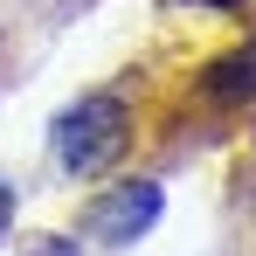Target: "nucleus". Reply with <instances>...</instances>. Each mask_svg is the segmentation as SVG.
Here are the masks:
<instances>
[{
    "label": "nucleus",
    "mask_w": 256,
    "mask_h": 256,
    "mask_svg": "<svg viewBox=\"0 0 256 256\" xmlns=\"http://www.w3.org/2000/svg\"><path fill=\"white\" fill-rule=\"evenodd\" d=\"M28 256H76V242H70V236H35Z\"/></svg>",
    "instance_id": "obj_4"
},
{
    "label": "nucleus",
    "mask_w": 256,
    "mask_h": 256,
    "mask_svg": "<svg viewBox=\"0 0 256 256\" xmlns=\"http://www.w3.org/2000/svg\"><path fill=\"white\" fill-rule=\"evenodd\" d=\"M187 7H242V0H187Z\"/></svg>",
    "instance_id": "obj_7"
},
{
    "label": "nucleus",
    "mask_w": 256,
    "mask_h": 256,
    "mask_svg": "<svg viewBox=\"0 0 256 256\" xmlns=\"http://www.w3.org/2000/svg\"><path fill=\"white\" fill-rule=\"evenodd\" d=\"M201 97H208V104H222V111L250 104V97H256V42L228 48V56H214L208 70H201Z\"/></svg>",
    "instance_id": "obj_3"
},
{
    "label": "nucleus",
    "mask_w": 256,
    "mask_h": 256,
    "mask_svg": "<svg viewBox=\"0 0 256 256\" xmlns=\"http://www.w3.org/2000/svg\"><path fill=\"white\" fill-rule=\"evenodd\" d=\"M14 222V194H7V180H0V228Z\"/></svg>",
    "instance_id": "obj_6"
},
{
    "label": "nucleus",
    "mask_w": 256,
    "mask_h": 256,
    "mask_svg": "<svg viewBox=\"0 0 256 256\" xmlns=\"http://www.w3.org/2000/svg\"><path fill=\"white\" fill-rule=\"evenodd\" d=\"M236 194H242V201H250V208H256V160H250V166H242V173H236Z\"/></svg>",
    "instance_id": "obj_5"
},
{
    "label": "nucleus",
    "mask_w": 256,
    "mask_h": 256,
    "mask_svg": "<svg viewBox=\"0 0 256 256\" xmlns=\"http://www.w3.org/2000/svg\"><path fill=\"white\" fill-rule=\"evenodd\" d=\"M152 222H160V187H152V180H125V187H111V194L90 208V236H97L104 250H132Z\"/></svg>",
    "instance_id": "obj_2"
},
{
    "label": "nucleus",
    "mask_w": 256,
    "mask_h": 256,
    "mask_svg": "<svg viewBox=\"0 0 256 256\" xmlns=\"http://www.w3.org/2000/svg\"><path fill=\"white\" fill-rule=\"evenodd\" d=\"M132 138V104L118 90H90L56 118V160L70 173H104Z\"/></svg>",
    "instance_id": "obj_1"
}]
</instances>
